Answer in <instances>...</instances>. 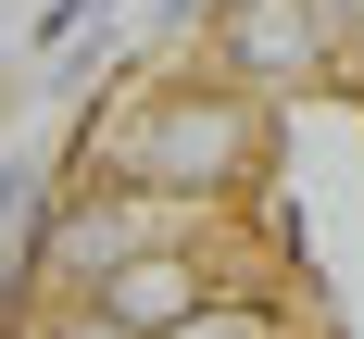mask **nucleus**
I'll return each mask as SVG.
<instances>
[{"label":"nucleus","instance_id":"f257e3e1","mask_svg":"<svg viewBox=\"0 0 364 339\" xmlns=\"http://www.w3.org/2000/svg\"><path fill=\"white\" fill-rule=\"evenodd\" d=\"M75 176L88 188H164V201L252 214V188L277 176V113L239 101L226 75H113L101 113L75 126Z\"/></svg>","mask_w":364,"mask_h":339},{"label":"nucleus","instance_id":"f03ea898","mask_svg":"<svg viewBox=\"0 0 364 339\" xmlns=\"http://www.w3.org/2000/svg\"><path fill=\"white\" fill-rule=\"evenodd\" d=\"M214 75L239 88V101H264V113H289V101H314L339 75V38H327V13L314 0H214Z\"/></svg>","mask_w":364,"mask_h":339},{"label":"nucleus","instance_id":"7ed1b4c3","mask_svg":"<svg viewBox=\"0 0 364 339\" xmlns=\"http://www.w3.org/2000/svg\"><path fill=\"white\" fill-rule=\"evenodd\" d=\"M164 339H314V314H301V289L277 276V289H214V301H188Z\"/></svg>","mask_w":364,"mask_h":339},{"label":"nucleus","instance_id":"20e7f679","mask_svg":"<svg viewBox=\"0 0 364 339\" xmlns=\"http://www.w3.org/2000/svg\"><path fill=\"white\" fill-rule=\"evenodd\" d=\"M327 13V38H339V63H364V0H314Z\"/></svg>","mask_w":364,"mask_h":339}]
</instances>
